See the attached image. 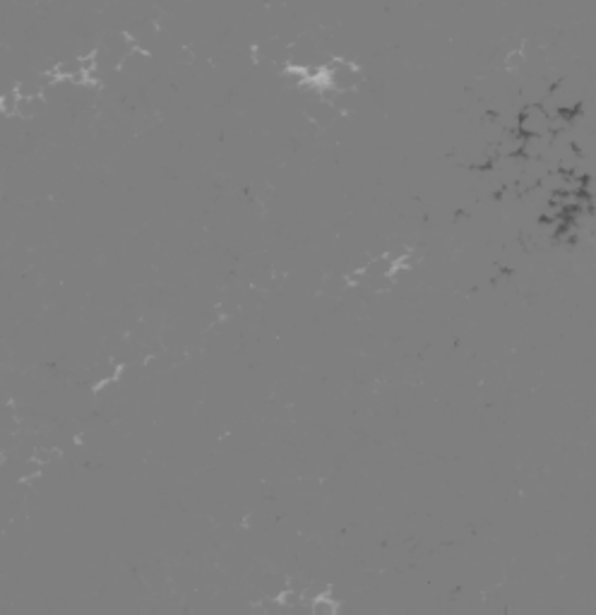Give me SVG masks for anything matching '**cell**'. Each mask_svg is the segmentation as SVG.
I'll use <instances>...</instances> for the list:
<instances>
[{
	"mask_svg": "<svg viewBox=\"0 0 596 615\" xmlns=\"http://www.w3.org/2000/svg\"><path fill=\"white\" fill-rule=\"evenodd\" d=\"M310 611L315 615H337L339 604H337L335 596H330V594H318V596H313V601H310Z\"/></svg>",
	"mask_w": 596,
	"mask_h": 615,
	"instance_id": "1",
	"label": "cell"
}]
</instances>
